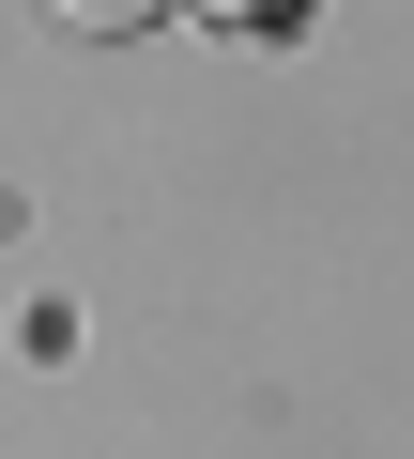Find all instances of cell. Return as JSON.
Masks as SVG:
<instances>
[{"instance_id": "obj_1", "label": "cell", "mask_w": 414, "mask_h": 459, "mask_svg": "<svg viewBox=\"0 0 414 459\" xmlns=\"http://www.w3.org/2000/svg\"><path fill=\"white\" fill-rule=\"evenodd\" d=\"M216 31H292V16H322V0H199Z\"/></svg>"}, {"instance_id": "obj_2", "label": "cell", "mask_w": 414, "mask_h": 459, "mask_svg": "<svg viewBox=\"0 0 414 459\" xmlns=\"http://www.w3.org/2000/svg\"><path fill=\"white\" fill-rule=\"evenodd\" d=\"M62 31H154V0H47Z\"/></svg>"}]
</instances>
